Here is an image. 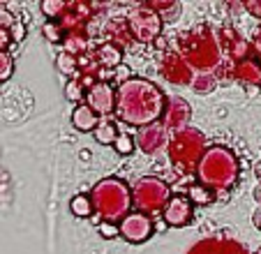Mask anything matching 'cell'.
<instances>
[{"instance_id": "6da1fadb", "label": "cell", "mask_w": 261, "mask_h": 254, "mask_svg": "<svg viewBox=\"0 0 261 254\" xmlns=\"http://www.w3.org/2000/svg\"><path fill=\"white\" fill-rule=\"evenodd\" d=\"M167 97L148 79L129 77L116 88V116L134 127H146L162 120Z\"/></svg>"}, {"instance_id": "7a4b0ae2", "label": "cell", "mask_w": 261, "mask_h": 254, "mask_svg": "<svg viewBox=\"0 0 261 254\" xmlns=\"http://www.w3.org/2000/svg\"><path fill=\"white\" fill-rule=\"evenodd\" d=\"M178 56L190 65V69H199V74H206L220 65V44L215 33L206 23L190 28L178 37Z\"/></svg>"}, {"instance_id": "3957f363", "label": "cell", "mask_w": 261, "mask_h": 254, "mask_svg": "<svg viewBox=\"0 0 261 254\" xmlns=\"http://www.w3.org/2000/svg\"><path fill=\"white\" fill-rule=\"evenodd\" d=\"M194 171L199 185H203L206 190H229L238 181V160L229 148L213 146L206 148Z\"/></svg>"}, {"instance_id": "277c9868", "label": "cell", "mask_w": 261, "mask_h": 254, "mask_svg": "<svg viewBox=\"0 0 261 254\" xmlns=\"http://www.w3.org/2000/svg\"><path fill=\"white\" fill-rule=\"evenodd\" d=\"M90 204L95 213L102 217V222L116 224L129 213L132 194H129L127 183L120 178H102L90 192Z\"/></svg>"}, {"instance_id": "5b68a950", "label": "cell", "mask_w": 261, "mask_h": 254, "mask_svg": "<svg viewBox=\"0 0 261 254\" xmlns=\"http://www.w3.org/2000/svg\"><path fill=\"white\" fill-rule=\"evenodd\" d=\"M167 153L169 160L180 169V171H188L194 169L201 160V155L206 153V139L199 130L194 127H185L180 132H173V137L167 143Z\"/></svg>"}, {"instance_id": "8992f818", "label": "cell", "mask_w": 261, "mask_h": 254, "mask_svg": "<svg viewBox=\"0 0 261 254\" xmlns=\"http://www.w3.org/2000/svg\"><path fill=\"white\" fill-rule=\"evenodd\" d=\"M129 194H132L134 208H137L139 213L153 215V213H158V210L164 208V204H167L169 196H171V190H169V185L162 181V178L143 176L134 183Z\"/></svg>"}, {"instance_id": "52a82bcc", "label": "cell", "mask_w": 261, "mask_h": 254, "mask_svg": "<svg viewBox=\"0 0 261 254\" xmlns=\"http://www.w3.org/2000/svg\"><path fill=\"white\" fill-rule=\"evenodd\" d=\"M127 28L129 35L137 37L139 42H155L162 33V19H160L158 12H153L150 7H146L141 3L139 7H134L127 16Z\"/></svg>"}, {"instance_id": "ba28073f", "label": "cell", "mask_w": 261, "mask_h": 254, "mask_svg": "<svg viewBox=\"0 0 261 254\" xmlns=\"http://www.w3.org/2000/svg\"><path fill=\"white\" fill-rule=\"evenodd\" d=\"M153 231H155L153 217L146 215V213H139V210L127 213V215L120 220V224H118V234L132 245L146 243V240L153 236Z\"/></svg>"}, {"instance_id": "9c48e42d", "label": "cell", "mask_w": 261, "mask_h": 254, "mask_svg": "<svg viewBox=\"0 0 261 254\" xmlns=\"http://www.w3.org/2000/svg\"><path fill=\"white\" fill-rule=\"evenodd\" d=\"M192 215H194V206L185 194H171L162 208L164 222H167L169 226H173V229L188 226L190 222H192Z\"/></svg>"}, {"instance_id": "30bf717a", "label": "cell", "mask_w": 261, "mask_h": 254, "mask_svg": "<svg viewBox=\"0 0 261 254\" xmlns=\"http://www.w3.org/2000/svg\"><path fill=\"white\" fill-rule=\"evenodd\" d=\"M86 107H90L97 116H109L116 109V90L111 83L97 81L86 90Z\"/></svg>"}, {"instance_id": "8fae6325", "label": "cell", "mask_w": 261, "mask_h": 254, "mask_svg": "<svg viewBox=\"0 0 261 254\" xmlns=\"http://www.w3.org/2000/svg\"><path fill=\"white\" fill-rule=\"evenodd\" d=\"M167 143H169V134H167L162 122H153V125L139 127L137 137H134V146H137L141 153H146V155L160 153L162 148H167Z\"/></svg>"}, {"instance_id": "7c38bea8", "label": "cell", "mask_w": 261, "mask_h": 254, "mask_svg": "<svg viewBox=\"0 0 261 254\" xmlns=\"http://www.w3.org/2000/svg\"><path fill=\"white\" fill-rule=\"evenodd\" d=\"M190 116H192V107L182 97H171L164 107V113H162V125L164 130H173V132H180L185 130L190 122Z\"/></svg>"}, {"instance_id": "4fadbf2b", "label": "cell", "mask_w": 261, "mask_h": 254, "mask_svg": "<svg viewBox=\"0 0 261 254\" xmlns=\"http://www.w3.org/2000/svg\"><path fill=\"white\" fill-rule=\"evenodd\" d=\"M160 74H162L169 83H176V86H188V83H192V79H194L190 65L185 63L178 54L164 56L162 63H160Z\"/></svg>"}, {"instance_id": "5bb4252c", "label": "cell", "mask_w": 261, "mask_h": 254, "mask_svg": "<svg viewBox=\"0 0 261 254\" xmlns=\"http://www.w3.org/2000/svg\"><path fill=\"white\" fill-rule=\"evenodd\" d=\"M188 254H247L236 240L227 238H206L199 240Z\"/></svg>"}, {"instance_id": "9a60e30c", "label": "cell", "mask_w": 261, "mask_h": 254, "mask_svg": "<svg viewBox=\"0 0 261 254\" xmlns=\"http://www.w3.org/2000/svg\"><path fill=\"white\" fill-rule=\"evenodd\" d=\"M99 122V116L86 104H79V107L72 111V125L79 130V132H93Z\"/></svg>"}, {"instance_id": "2e32d148", "label": "cell", "mask_w": 261, "mask_h": 254, "mask_svg": "<svg viewBox=\"0 0 261 254\" xmlns=\"http://www.w3.org/2000/svg\"><path fill=\"white\" fill-rule=\"evenodd\" d=\"M233 77H236L238 81H243L245 86H254V83H261V69L254 60L243 58L241 63L236 65V69H233Z\"/></svg>"}, {"instance_id": "e0dca14e", "label": "cell", "mask_w": 261, "mask_h": 254, "mask_svg": "<svg viewBox=\"0 0 261 254\" xmlns=\"http://www.w3.org/2000/svg\"><path fill=\"white\" fill-rule=\"evenodd\" d=\"M95 60H97V65H102V67H107V69H116L120 65V60H123V51H120L118 46L104 42V44L95 51Z\"/></svg>"}, {"instance_id": "ac0fdd59", "label": "cell", "mask_w": 261, "mask_h": 254, "mask_svg": "<svg viewBox=\"0 0 261 254\" xmlns=\"http://www.w3.org/2000/svg\"><path fill=\"white\" fill-rule=\"evenodd\" d=\"M107 37H109V39H114V42H109V44H114V46H118V44H127V42H129L127 21H123V19L109 21V26H107ZM118 49H120V46H118Z\"/></svg>"}, {"instance_id": "d6986e66", "label": "cell", "mask_w": 261, "mask_h": 254, "mask_svg": "<svg viewBox=\"0 0 261 254\" xmlns=\"http://www.w3.org/2000/svg\"><path fill=\"white\" fill-rule=\"evenodd\" d=\"M95 132V141L102 143V146H114V141L118 139V127H116V122L111 120H102L97 122V127L93 130Z\"/></svg>"}, {"instance_id": "ffe728a7", "label": "cell", "mask_w": 261, "mask_h": 254, "mask_svg": "<svg viewBox=\"0 0 261 254\" xmlns=\"http://www.w3.org/2000/svg\"><path fill=\"white\" fill-rule=\"evenodd\" d=\"M69 210H72V215H76V217H90V215H93V204H90V196L76 194L72 201H69Z\"/></svg>"}, {"instance_id": "44dd1931", "label": "cell", "mask_w": 261, "mask_h": 254, "mask_svg": "<svg viewBox=\"0 0 261 254\" xmlns=\"http://www.w3.org/2000/svg\"><path fill=\"white\" fill-rule=\"evenodd\" d=\"M146 7H150L153 12H158L160 19H173V16H178V12H180V3H143Z\"/></svg>"}, {"instance_id": "7402d4cb", "label": "cell", "mask_w": 261, "mask_h": 254, "mask_svg": "<svg viewBox=\"0 0 261 254\" xmlns=\"http://www.w3.org/2000/svg\"><path fill=\"white\" fill-rule=\"evenodd\" d=\"M192 90H197V93H211L213 88H215V77H213L211 72H206V74H194V79H192Z\"/></svg>"}, {"instance_id": "603a6c76", "label": "cell", "mask_w": 261, "mask_h": 254, "mask_svg": "<svg viewBox=\"0 0 261 254\" xmlns=\"http://www.w3.org/2000/svg\"><path fill=\"white\" fill-rule=\"evenodd\" d=\"M188 199L192 201V206L194 204H201L203 206V204H211V201H213V192L206 190L203 185H192L188 190Z\"/></svg>"}, {"instance_id": "cb8c5ba5", "label": "cell", "mask_w": 261, "mask_h": 254, "mask_svg": "<svg viewBox=\"0 0 261 254\" xmlns=\"http://www.w3.org/2000/svg\"><path fill=\"white\" fill-rule=\"evenodd\" d=\"M58 69L65 77H74V74H76V58H74L72 54H67V51H63V54L58 56Z\"/></svg>"}, {"instance_id": "d4e9b609", "label": "cell", "mask_w": 261, "mask_h": 254, "mask_svg": "<svg viewBox=\"0 0 261 254\" xmlns=\"http://www.w3.org/2000/svg\"><path fill=\"white\" fill-rule=\"evenodd\" d=\"M114 148L118 155H132L137 146H134V139L129 134H118V139L114 141Z\"/></svg>"}, {"instance_id": "484cf974", "label": "cell", "mask_w": 261, "mask_h": 254, "mask_svg": "<svg viewBox=\"0 0 261 254\" xmlns=\"http://www.w3.org/2000/svg\"><path fill=\"white\" fill-rule=\"evenodd\" d=\"M12 74H14V60L7 51H0V81H7Z\"/></svg>"}, {"instance_id": "4316f807", "label": "cell", "mask_w": 261, "mask_h": 254, "mask_svg": "<svg viewBox=\"0 0 261 254\" xmlns=\"http://www.w3.org/2000/svg\"><path fill=\"white\" fill-rule=\"evenodd\" d=\"M63 7H65L63 0H42V12H44L49 19H58Z\"/></svg>"}, {"instance_id": "83f0119b", "label": "cell", "mask_w": 261, "mask_h": 254, "mask_svg": "<svg viewBox=\"0 0 261 254\" xmlns=\"http://www.w3.org/2000/svg\"><path fill=\"white\" fill-rule=\"evenodd\" d=\"M42 33H44V37L49 39L51 44H58V42H63V33H60V28L54 23V21H49V23L42 26Z\"/></svg>"}, {"instance_id": "f1b7e54d", "label": "cell", "mask_w": 261, "mask_h": 254, "mask_svg": "<svg viewBox=\"0 0 261 254\" xmlns=\"http://www.w3.org/2000/svg\"><path fill=\"white\" fill-rule=\"evenodd\" d=\"M97 231L104 236V238H116V236H120L118 234V224H111V222H99Z\"/></svg>"}, {"instance_id": "f546056e", "label": "cell", "mask_w": 261, "mask_h": 254, "mask_svg": "<svg viewBox=\"0 0 261 254\" xmlns=\"http://www.w3.org/2000/svg\"><path fill=\"white\" fill-rule=\"evenodd\" d=\"M14 23H16L14 14H12L10 10H5V7H0V28H3V30H10Z\"/></svg>"}, {"instance_id": "4dcf8cb0", "label": "cell", "mask_w": 261, "mask_h": 254, "mask_svg": "<svg viewBox=\"0 0 261 254\" xmlns=\"http://www.w3.org/2000/svg\"><path fill=\"white\" fill-rule=\"evenodd\" d=\"M243 7H245L252 16L261 19V0H247V3H243Z\"/></svg>"}, {"instance_id": "1f68e13d", "label": "cell", "mask_w": 261, "mask_h": 254, "mask_svg": "<svg viewBox=\"0 0 261 254\" xmlns=\"http://www.w3.org/2000/svg\"><path fill=\"white\" fill-rule=\"evenodd\" d=\"M10 35H12V42H21V39L25 37V28H23V23H14L10 28Z\"/></svg>"}, {"instance_id": "d6a6232c", "label": "cell", "mask_w": 261, "mask_h": 254, "mask_svg": "<svg viewBox=\"0 0 261 254\" xmlns=\"http://www.w3.org/2000/svg\"><path fill=\"white\" fill-rule=\"evenodd\" d=\"M114 79L118 81V86H120V83H125L129 79V69L125 67V65H118V67L114 69Z\"/></svg>"}, {"instance_id": "836d02e7", "label": "cell", "mask_w": 261, "mask_h": 254, "mask_svg": "<svg viewBox=\"0 0 261 254\" xmlns=\"http://www.w3.org/2000/svg\"><path fill=\"white\" fill-rule=\"evenodd\" d=\"M12 46V35L10 30H3L0 28V51H7Z\"/></svg>"}, {"instance_id": "e575fe53", "label": "cell", "mask_w": 261, "mask_h": 254, "mask_svg": "<svg viewBox=\"0 0 261 254\" xmlns=\"http://www.w3.org/2000/svg\"><path fill=\"white\" fill-rule=\"evenodd\" d=\"M256 51H259V54H261V28L256 30Z\"/></svg>"}, {"instance_id": "d590c367", "label": "cell", "mask_w": 261, "mask_h": 254, "mask_svg": "<svg viewBox=\"0 0 261 254\" xmlns=\"http://www.w3.org/2000/svg\"><path fill=\"white\" fill-rule=\"evenodd\" d=\"M256 254H261V249H259V252H256Z\"/></svg>"}]
</instances>
